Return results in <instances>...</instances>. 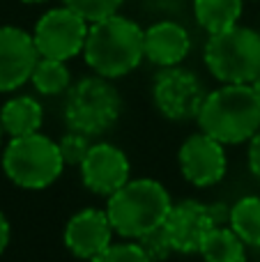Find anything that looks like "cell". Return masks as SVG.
<instances>
[{
	"instance_id": "6da1fadb",
	"label": "cell",
	"mask_w": 260,
	"mask_h": 262,
	"mask_svg": "<svg viewBox=\"0 0 260 262\" xmlns=\"http://www.w3.org/2000/svg\"><path fill=\"white\" fill-rule=\"evenodd\" d=\"M83 58L99 76H127L145 58V30L122 14L99 18L88 28Z\"/></svg>"
},
{
	"instance_id": "7a4b0ae2",
	"label": "cell",
	"mask_w": 260,
	"mask_h": 262,
	"mask_svg": "<svg viewBox=\"0 0 260 262\" xmlns=\"http://www.w3.org/2000/svg\"><path fill=\"white\" fill-rule=\"evenodd\" d=\"M196 120L201 131L224 145L251 140L260 129V97L251 83H226L207 92Z\"/></svg>"
},
{
	"instance_id": "3957f363",
	"label": "cell",
	"mask_w": 260,
	"mask_h": 262,
	"mask_svg": "<svg viewBox=\"0 0 260 262\" xmlns=\"http://www.w3.org/2000/svg\"><path fill=\"white\" fill-rule=\"evenodd\" d=\"M173 200L166 186L157 180H129L113 195H109L106 214L111 226L124 239H138L145 232L164 226Z\"/></svg>"
},
{
	"instance_id": "277c9868",
	"label": "cell",
	"mask_w": 260,
	"mask_h": 262,
	"mask_svg": "<svg viewBox=\"0 0 260 262\" xmlns=\"http://www.w3.org/2000/svg\"><path fill=\"white\" fill-rule=\"evenodd\" d=\"M210 74L221 83H253L260 74V32L230 26L212 32L203 51Z\"/></svg>"
},
{
	"instance_id": "5b68a950",
	"label": "cell",
	"mask_w": 260,
	"mask_h": 262,
	"mask_svg": "<svg viewBox=\"0 0 260 262\" xmlns=\"http://www.w3.org/2000/svg\"><path fill=\"white\" fill-rule=\"evenodd\" d=\"M64 166L60 145L39 131L12 138L3 152L5 175L21 189H46L58 180Z\"/></svg>"
},
{
	"instance_id": "8992f818",
	"label": "cell",
	"mask_w": 260,
	"mask_h": 262,
	"mask_svg": "<svg viewBox=\"0 0 260 262\" xmlns=\"http://www.w3.org/2000/svg\"><path fill=\"white\" fill-rule=\"evenodd\" d=\"M122 99L118 88L106 76H83L69 85L64 99V122L85 136H101L118 122Z\"/></svg>"
},
{
	"instance_id": "52a82bcc",
	"label": "cell",
	"mask_w": 260,
	"mask_h": 262,
	"mask_svg": "<svg viewBox=\"0 0 260 262\" xmlns=\"http://www.w3.org/2000/svg\"><path fill=\"white\" fill-rule=\"evenodd\" d=\"M88 28L90 23L81 14L62 5V7L49 9L37 18L32 39L41 58H55L67 62L78 53H83Z\"/></svg>"
},
{
	"instance_id": "ba28073f",
	"label": "cell",
	"mask_w": 260,
	"mask_h": 262,
	"mask_svg": "<svg viewBox=\"0 0 260 262\" xmlns=\"http://www.w3.org/2000/svg\"><path fill=\"white\" fill-rule=\"evenodd\" d=\"M207 90L193 72L182 67H161L152 83V101L164 118L180 122V120L198 118Z\"/></svg>"
},
{
	"instance_id": "9c48e42d",
	"label": "cell",
	"mask_w": 260,
	"mask_h": 262,
	"mask_svg": "<svg viewBox=\"0 0 260 262\" xmlns=\"http://www.w3.org/2000/svg\"><path fill=\"white\" fill-rule=\"evenodd\" d=\"M180 172L189 184L205 189L221 182L228 170V159H226L224 143L207 136L205 131L193 134L180 145L178 152Z\"/></svg>"
},
{
	"instance_id": "30bf717a",
	"label": "cell",
	"mask_w": 260,
	"mask_h": 262,
	"mask_svg": "<svg viewBox=\"0 0 260 262\" xmlns=\"http://www.w3.org/2000/svg\"><path fill=\"white\" fill-rule=\"evenodd\" d=\"M39 60L32 32L16 26H0V92L18 90L30 81Z\"/></svg>"
},
{
	"instance_id": "8fae6325",
	"label": "cell",
	"mask_w": 260,
	"mask_h": 262,
	"mask_svg": "<svg viewBox=\"0 0 260 262\" xmlns=\"http://www.w3.org/2000/svg\"><path fill=\"white\" fill-rule=\"evenodd\" d=\"M78 168H81V180L85 189L106 198L127 184L129 172H132L127 154L111 143L92 145Z\"/></svg>"
},
{
	"instance_id": "7c38bea8",
	"label": "cell",
	"mask_w": 260,
	"mask_h": 262,
	"mask_svg": "<svg viewBox=\"0 0 260 262\" xmlns=\"http://www.w3.org/2000/svg\"><path fill=\"white\" fill-rule=\"evenodd\" d=\"M212 207L198 200H182L170 207L168 216L164 221V230L173 244L175 253L191 255L201 251L205 235L214 228Z\"/></svg>"
},
{
	"instance_id": "4fadbf2b",
	"label": "cell",
	"mask_w": 260,
	"mask_h": 262,
	"mask_svg": "<svg viewBox=\"0 0 260 262\" xmlns=\"http://www.w3.org/2000/svg\"><path fill=\"white\" fill-rule=\"evenodd\" d=\"M113 226L106 212L88 207L76 212L64 226V246L81 260H92L113 244Z\"/></svg>"
},
{
	"instance_id": "5bb4252c",
	"label": "cell",
	"mask_w": 260,
	"mask_h": 262,
	"mask_svg": "<svg viewBox=\"0 0 260 262\" xmlns=\"http://www.w3.org/2000/svg\"><path fill=\"white\" fill-rule=\"evenodd\" d=\"M191 51V37L178 21H157L145 28V58L157 67H175Z\"/></svg>"
},
{
	"instance_id": "9a60e30c",
	"label": "cell",
	"mask_w": 260,
	"mask_h": 262,
	"mask_svg": "<svg viewBox=\"0 0 260 262\" xmlns=\"http://www.w3.org/2000/svg\"><path fill=\"white\" fill-rule=\"evenodd\" d=\"M41 122H44V108L35 97H14L0 108V124L9 138L35 134L39 131Z\"/></svg>"
},
{
	"instance_id": "2e32d148",
	"label": "cell",
	"mask_w": 260,
	"mask_h": 262,
	"mask_svg": "<svg viewBox=\"0 0 260 262\" xmlns=\"http://www.w3.org/2000/svg\"><path fill=\"white\" fill-rule=\"evenodd\" d=\"M242 12L244 0H193V16L207 35L237 26Z\"/></svg>"
},
{
	"instance_id": "e0dca14e",
	"label": "cell",
	"mask_w": 260,
	"mask_h": 262,
	"mask_svg": "<svg viewBox=\"0 0 260 262\" xmlns=\"http://www.w3.org/2000/svg\"><path fill=\"white\" fill-rule=\"evenodd\" d=\"M198 253L205 262H247V244L233 228L214 226L205 235Z\"/></svg>"
},
{
	"instance_id": "ac0fdd59",
	"label": "cell",
	"mask_w": 260,
	"mask_h": 262,
	"mask_svg": "<svg viewBox=\"0 0 260 262\" xmlns=\"http://www.w3.org/2000/svg\"><path fill=\"white\" fill-rule=\"evenodd\" d=\"M30 83L35 85V90L44 97H55L62 95L72 85V72H69L64 60L55 58H41L37 60L35 69H32Z\"/></svg>"
},
{
	"instance_id": "d6986e66",
	"label": "cell",
	"mask_w": 260,
	"mask_h": 262,
	"mask_svg": "<svg viewBox=\"0 0 260 262\" xmlns=\"http://www.w3.org/2000/svg\"><path fill=\"white\" fill-rule=\"evenodd\" d=\"M228 226L247 246H260V195H244L230 207Z\"/></svg>"
},
{
	"instance_id": "ffe728a7",
	"label": "cell",
	"mask_w": 260,
	"mask_h": 262,
	"mask_svg": "<svg viewBox=\"0 0 260 262\" xmlns=\"http://www.w3.org/2000/svg\"><path fill=\"white\" fill-rule=\"evenodd\" d=\"M122 3L124 0H62V5L78 12L88 23H95L99 18L111 16V14H118Z\"/></svg>"
},
{
	"instance_id": "44dd1931",
	"label": "cell",
	"mask_w": 260,
	"mask_h": 262,
	"mask_svg": "<svg viewBox=\"0 0 260 262\" xmlns=\"http://www.w3.org/2000/svg\"><path fill=\"white\" fill-rule=\"evenodd\" d=\"M60 152H62V159L67 166H81L85 154L90 152L92 143H90V136L81 134V131H74L69 129L67 134L60 138Z\"/></svg>"
},
{
	"instance_id": "7402d4cb",
	"label": "cell",
	"mask_w": 260,
	"mask_h": 262,
	"mask_svg": "<svg viewBox=\"0 0 260 262\" xmlns=\"http://www.w3.org/2000/svg\"><path fill=\"white\" fill-rule=\"evenodd\" d=\"M136 242L141 244V249L145 251L147 258H150L152 262H164V260H168L170 255L175 253V249H173V244H170L168 235H166L164 226H159V228H155V230L145 232V235L138 237Z\"/></svg>"
},
{
	"instance_id": "603a6c76",
	"label": "cell",
	"mask_w": 260,
	"mask_h": 262,
	"mask_svg": "<svg viewBox=\"0 0 260 262\" xmlns=\"http://www.w3.org/2000/svg\"><path fill=\"white\" fill-rule=\"evenodd\" d=\"M90 262H152L147 253L141 249L138 242H124V244H111L97 258Z\"/></svg>"
},
{
	"instance_id": "cb8c5ba5",
	"label": "cell",
	"mask_w": 260,
	"mask_h": 262,
	"mask_svg": "<svg viewBox=\"0 0 260 262\" xmlns=\"http://www.w3.org/2000/svg\"><path fill=\"white\" fill-rule=\"evenodd\" d=\"M249 168H251L253 177L260 182V129H258V134L249 140Z\"/></svg>"
},
{
	"instance_id": "d4e9b609",
	"label": "cell",
	"mask_w": 260,
	"mask_h": 262,
	"mask_svg": "<svg viewBox=\"0 0 260 262\" xmlns=\"http://www.w3.org/2000/svg\"><path fill=\"white\" fill-rule=\"evenodd\" d=\"M7 244H9V223L5 219V214L0 212V253L7 249Z\"/></svg>"
},
{
	"instance_id": "484cf974",
	"label": "cell",
	"mask_w": 260,
	"mask_h": 262,
	"mask_svg": "<svg viewBox=\"0 0 260 262\" xmlns=\"http://www.w3.org/2000/svg\"><path fill=\"white\" fill-rule=\"evenodd\" d=\"M251 85H253V90H256V95L260 97V74H258V78H256V81L251 83Z\"/></svg>"
},
{
	"instance_id": "4316f807",
	"label": "cell",
	"mask_w": 260,
	"mask_h": 262,
	"mask_svg": "<svg viewBox=\"0 0 260 262\" xmlns=\"http://www.w3.org/2000/svg\"><path fill=\"white\" fill-rule=\"evenodd\" d=\"M21 3H26V5H41V3H46V0H21Z\"/></svg>"
},
{
	"instance_id": "83f0119b",
	"label": "cell",
	"mask_w": 260,
	"mask_h": 262,
	"mask_svg": "<svg viewBox=\"0 0 260 262\" xmlns=\"http://www.w3.org/2000/svg\"><path fill=\"white\" fill-rule=\"evenodd\" d=\"M3 134H5V131H3V124H0V140H3Z\"/></svg>"
}]
</instances>
